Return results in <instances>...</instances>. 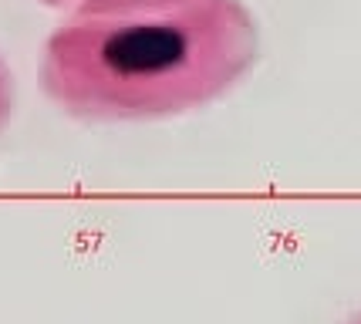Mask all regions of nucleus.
Returning a JSON list of instances; mask_svg holds the SVG:
<instances>
[{"instance_id": "nucleus-2", "label": "nucleus", "mask_w": 361, "mask_h": 324, "mask_svg": "<svg viewBox=\"0 0 361 324\" xmlns=\"http://www.w3.org/2000/svg\"><path fill=\"white\" fill-rule=\"evenodd\" d=\"M14 108H17L14 71H11V64L0 58V136L7 132V125H11V119H14Z\"/></svg>"}, {"instance_id": "nucleus-4", "label": "nucleus", "mask_w": 361, "mask_h": 324, "mask_svg": "<svg viewBox=\"0 0 361 324\" xmlns=\"http://www.w3.org/2000/svg\"><path fill=\"white\" fill-rule=\"evenodd\" d=\"M345 324H361V308L358 311H355V314H351V318H348V321Z\"/></svg>"}, {"instance_id": "nucleus-1", "label": "nucleus", "mask_w": 361, "mask_h": 324, "mask_svg": "<svg viewBox=\"0 0 361 324\" xmlns=\"http://www.w3.org/2000/svg\"><path fill=\"white\" fill-rule=\"evenodd\" d=\"M257 58L260 28L243 0H135L64 14L37 81L68 119L159 122L220 102Z\"/></svg>"}, {"instance_id": "nucleus-3", "label": "nucleus", "mask_w": 361, "mask_h": 324, "mask_svg": "<svg viewBox=\"0 0 361 324\" xmlns=\"http://www.w3.org/2000/svg\"><path fill=\"white\" fill-rule=\"evenodd\" d=\"M44 7L75 14V11H102V7H122V4H135V0H37Z\"/></svg>"}]
</instances>
